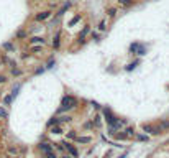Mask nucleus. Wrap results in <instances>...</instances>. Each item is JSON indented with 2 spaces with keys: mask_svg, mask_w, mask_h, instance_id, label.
<instances>
[{
  "mask_svg": "<svg viewBox=\"0 0 169 158\" xmlns=\"http://www.w3.org/2000/svg\"><path fill=\"white\" fill-rule=\"evenodd\" d=\"M76 104H77V100H76L74 97L64 96L62 100H61V109H59V112H66V110H69V109L76 107Z\"/></svg>",
  "mask_w": 169,
  "mask_h": 158,
  "instance_id": "obj_1",
  "label": "nucleus"
},
{
  "mask_svg": "<svg viewBox=\"0 0 169 158\" xmlns=\"http://www.w3.org/2000/svg\"><path fill=\"white\" fill-rule=\"evenodd\" d=\"M51 17V12L49 10H45V12H40L35 17V21H45V20H48V18Z\"/></svg>",
  "mask_w": 169,
  "mask_h": 158,
  "instance_id": "obj_2",
  "label": "nucleus"
},
{
  "mask_svg": "<svg viewBox=\"0 0 169 158\" xmlns=\"http://www.w3.org/2000/svg\"><path fill=\"white\" fill-rule=\"evenodd\" d=\"M61 145H64V148H66L67 152L71 153V157H74V158L77 157V150H76V147H72L71 143H67V142H62Z\"/></svg>",
  "mask_w": 169,
  "mask_h": 158,
  "instance_id": "obj_3",
  "label": "nucleus"
},
{
  "mask_svg": "<svg viewBox=\"0 0 169 158\" xmlns=\"http://www.w3.org/2000/svg\"><path fill=\"white\" fill-rule=\"evenodd\" d=\"M103 114H105V117H107V122H108V125H113V124H115V120H117V119H115L113 115H112L110 109H107V107H105V109H103Z\"/></svg>",
  "mask_w": 169,
  "mask_h": 158,
  "instance_id": "obj_4",
  "label": "nucleus"
},
{
  "mask_svg": "<svg viewBox=\"0 0 169 158\" xmlns=\"http://www.w3.org/2000/svg\"><path fill=\"white\" fill-rule=\"evenodd\" d=\"M40 150H43L45 153H49V152H53V147H51V143L43 142V143H40Z\"/></svg>",
  "mask_w": 169,
  "mask_h": 158,
  "instance_id": "obj_5",
  "label": "nucleus"
},
{
  "mask_svg": "<svg viewBox=\"0 0 169 158\" xmlns=\"http://www.w3.org/2000/svg\"><path fill=\"white\" fill-rule=\"evenodd\" d=\"M59 41H61V33H56V36H54V41H53V48L54 50H59Z\"/></svg>",
  "mask_w": 169,
  "mask_h": 158,
  "instance_id": "obj_6",
  "label": "nucleus"
},
{
  "mask_svg": "<svg viewBox=\"0 0 169 158\" xmlns=\"http://www.w3.org/2000/svg\"><path fill=\"white\" fill-rule=\"evenodd\" d=\"M89 31H91V28H89V26H86V28L81 31V35H79V43H84V38H86V35L89 33Z\"/></svg>",
  "mask_w": 169,
  "mask_h": 158,
  "instance_id": "obj_7",
  "label": "nucleus"
},
{
  "mask_svg": "<svg viewBox=\"0 0 169 158\" xmlns=\"http://www.w3.org/2000/svg\"><path fill=\"white\" fill-rule=\"evenodd\" d=\"M143 132H146V133H159L154 127H151V125H143Z\"/></svg>",
  "mask_w": 169,
  "mask_h": 158,
  "instance_id": "obj_8",
  "label": "nucleus"
},
{
  "mask_svg": "<svg viewBox=\"0 0 169 158\" xmlns=\"http://www.w3.org/2000/svg\"><path fill=\"white\" fill-rule=\"evenodd\" d=\"M138 64H140V61H138V59H136V61L130 63V64H128V66H125V71H133V69H135L136 66H138Z\"/></svg>",
  "mask_w": 169,
  "mask_h": 158,
  "instance_id": "obj_9",
  "label": "nucleus"
},
{
  "mask_svg": "<svg viewBox=\"0 0 169 158\" xmlns=\"http://www.w3.org/2000/svg\"><path fill=\"white\" fill-rule=\"evenodd\" d=\"M76 140H77L79 143H89L91 138H89V137H76Z\"/></svg>",
  "mask_w": 169,
  "mask_h": 158,
  "instance_id": "obj_10",
  "label": "nucleus"
},
{
  "mask_svg": "<svg viewBox=\"0 0 169 158\" xmlns=\"http://www.w3.org/2000/svg\"><path fill=\"white\" fill-rule=\"evenodd\" d=\"M31 43H41V45H45V40L40 38V36H33L31 38Z\"/></svg>",
  "mask_w": 169,
  "mask_h": 158,
  "instance_id": "obj_11",
  "label": "nucleus"
},
{
  "mask_svg": "<svg viewBox=\"0 0 169 158\" xmlns=\"http://www.w3.org/2000/svg\"><path fill=\"white\" fill-rule=\"evenodd\" d=\"M49 129H51V132H53V133H61L62 132V129H61V127H58V125H53V127H49Z\"/></svg>",
  "mask_w": 169,
  "mask_h": 158,
  "instance_id": "obj_12",
  "label": "nucleus"
},
{
  "mask_svg": "<svg viewBox=\"0 0 169 158\" xmlns=\"http://www.w3.org/2000/svg\"><path fill=\"white\" fill-rule=\"evenodd\" d=\"M7 117H8V112L4 107H0V119H7Z\"/></svg>",
  "mask_w": 169,
  "mask_h": 158,
  "instance_id": "obj_13",
  "label": "nucleus"
},
{
  "mask_svg": "<svg viewBox=\"0 0 169 158\" xmlns=\"http://www.w3.org/2000/svg\"><path fill=\"white\" fill-rule=\"evenodd\" d=\"M138 46H140V43H133V45L130 46V51H132V53H135V51L138 50Z\"/></svg>",
  "mask_w": 169,
  "mask_h": 158,
  "instance_id": "obj_14",
  "label": "nucleus"
},
{
  "mask_svg": "<svg viewBox=\"0 0 169 158\" xmlns=\"http://www.w3.org/2000/svg\"><path fill=\"white\" fill-rule=\"evenodd\" d=\"M18 91H20V86H15V88H13V92H12V97H17Z\"/></svg>",
  "mask_w": 169,
  "mask_h": 158,
  "instance_id": "obj_15",
  "label": "nucleus"
},
{
  "mask_svg": "<svg viewBox=\"0 0 169 158\" xmlns=\"http://www.w3.org/2000/svg\"><path fill=\"white\" fill-rule=\"evenodd\" d=\"M105 28H107L105 21H100V23H99V30H100V31H105Z\"/></svg>",
  "mask_w": 169,
  "mask_h": 158,
  "instance_id": "obj_16",
  "label": "nucleus"
},
{
  "mask_svg": "<svg viewBox=\"0 0 169 158\" xmlns=\"http://www.w3.org/2000/svg\"><path fill=\"white\" fill-rule=\"evenodd\" d=\"M4 48H5V50H8V51H12L13 45H12V43H4Z\"/></svg>",
  "mask_w": 169,
  "mask_h": 158,
  "instance_id": "obj_17",
  "label": "nucleus"
},
{
  "mask_svg": "<svg viewBox=\"0 0 169 158\" xmlns=\"http://www.w3.org/2000/svg\"><path fill=\"white\" fill-rule=\"evenodd\" d=\"M115 13H117V10H115V9H110V10H108V17L113 18V17H115Z\"/></svg>",
  "mask_w": 169,
  "mask_h": 158,
  "instance_id": "obj_18",
  "label": "nucleus"
},
{
  "mask_svg": "<svg viewBox=\"0 0 169 158\" xmlns=\"http://www.w3.org/2000/svg\"><path fill=\"white\" fill-rule=\"evenodd\" d=\"M12 100H13V97H12V96H7V97L4 99V102H5V104H10Z\"/></svg>",
  "mask_w": 169,
  "mask_h": 158,
  "instance_id": "obj_19",
  "label": "nucleus"
},
{
  "mask_svg": "<svg viewBox=\"0 0 169 158\" xmlns=\"http://www.w3.org/2000/svg\"><path fill=\"white\" fill-rule=\"evenodd\" d=\"M53 66H54V59L51 58V59H49V63L46 64V68H48V69H51V68H53Z\"/></svg>",
  "mask_w": 169,
  "mask_h": 158,
  "instance_id": "obj_20",
  "label": "nucleus"
},
{
  "mask_svg": "<svg viewBox=\"0 0 169 158\" xmlns=\"http://www.w3.org/2000/svg\"><path fill=\"white\" fill-rule=\"evenodd\" d=\"M118 2L122 5H130V4H132V0H118Z\"/></svg>",
  "mask_w": 169,
  "mask_h": 158,
  "instance_id": "obj_21",
  "label": "nucleus"
},
{
  "mask_svg": "<svg viewBox=\"0 0 169 158\" xmlns=\"http://www.w3.org/2000/svg\"><path fill=\"white\" fill-rule=\"evenodd\" d=\"M79 18H81V17H79V15H77V17H74V18H72V20H71V25H74L76 21H79Z\"/></svg>",
  "mask_w": 169,
  "mask_h": 158,
  "instance_id": "obj_22",
  "label": "nucleus"
},
{
  "mask_svg": "<svg viewBox=\"0 0 169 158\" xmlns=\"http://www.w3.org/2000/svg\"><path fill=\"white\" fill-rule=\"evenodd\" d=\"M17 36H18V38H23V36H26V33H25V31H18Z\"/></svg>",
  "mask_w": 169,
  "mask_h": 158,
  "instance_id": "obj_23",
  "label": "nucleus"
},
{
  "mask_svg": "<svg viewBox=\"0 0 169 158\" xmlns=\"http://www.w3.org/2000/svg\"><path fill=\"white\" fill-rule=\"evenodd\" d=\"M67 137H69V138H76V132H69V133H67Z\"/></svg>",
  "mask_w": 169,
  "mask_h": 158,
  "instance_id": "obj_24",
  "label": "nucleus"
},
{
  "mask_svg": "<svg viewBox=\"0 0 169 158\" xmlns=\"http://www.w3.org/2000/svg\"><path fill=\"white\" fill-rule=\"evenodd\" d=\"M127 133H128V135H133V129H132V127H128V129H127Z\"/></svg>",
  "mask_w": 169,
  "mask_h": 158,
  "instance_id": "obj_25",
  "label": "nucleus"
},
{
  "mask_svg": "<svg viewBox=\"0 0 169 158\" xmlns=\"http://www.w3.org/2000/svg\"><path fill=\"white\" fill-rule=\"evenodd\" d=\"M138 140H148V138H146V137H144V135H138Z\"/></svg>",
  "mask_w": 169,
  "mask_h": 158,
  "instance_id": "obj_26",
  "label": "nucleus"
},
{
  "mask_svg": "<svg viewBox=\"0 0 169 158\" xmlns=\"http://www.w3.org/2000/svg\"><path fill=\"white\" fill-rule=\"evenodd\" d=\"M8 152H10L12 155H15V153H17V148H8Z\"/></svg>",
  "mask_w": 169,
  "mask_h": 158,
  "instance_id": "obj_27",
  "label": "nucleus"
},
{
  "mask_svg": "<svg viewBox=\"0 0 169 158\" xmlns=\"http://www.w3.org/2000/svg\"><path fill=\"white\" fill-rule=\"evenodd\" d=\"M95 124H97V125L100 124V115H97V117H95Z\"/></svg>",
  "mask_w": 169,
  "mask_h": 158,
  "instance_id": "obj_28",
  "label": "nucleus"
},
{
  "mask_svg": "<svg viewBox=\"0 0 169 158\" xmlns=\"http://www.w3.org/2000/svg\"><path fill=\"white\" fill-rule=\"evenodd\" d=\"M5 81H7V78H5V76H0V83H5Z\"/></svg>",
  "mask_w": 169,
  "mask_h": 158,
  "instance_id": "obj_29",
  "label": "nucleus"
},
{
  "mask_svg": "<svg viewBox=\"0 0 169 158\" xmlns=\"http://www.w3.org/2000/svg\"><path fill=\"white\" fill-rule=\"evenodd\" d=\"M120 158H127V155H122V157H120Z\"/></svg>",
  "mask_w": 169,
  "mask_h": 158,
  "instance_id": "obj_30",
  "label": "nucleus"
},
{
  "mask_svg": "<svg viewBox=\"0 0 169 158\" xmlns=\"http://www.w3.org/2000/svg\"><path fill=\"white\" fill-rule=\"evenodd\" d=\"M61 158H72V157H61Z\"/></svg>",
  "mask_w": 169,
  "mask_h": 158,
  "instance_id": "obj_31",
  "label": "nucleus"
}]
</instances>
